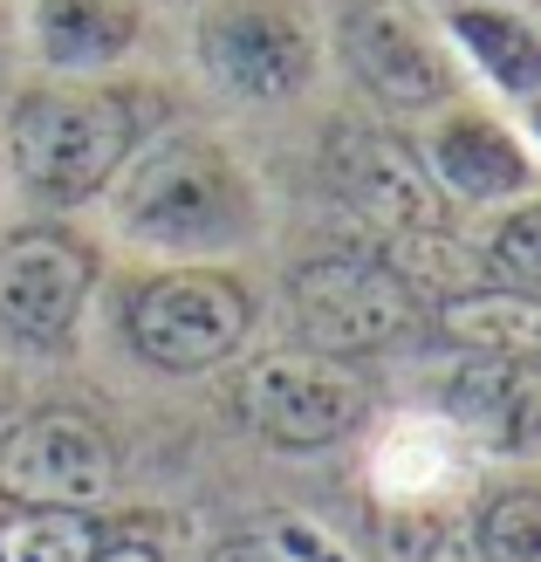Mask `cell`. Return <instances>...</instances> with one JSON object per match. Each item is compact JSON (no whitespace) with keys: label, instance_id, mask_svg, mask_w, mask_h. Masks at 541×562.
<instances>
[{"label":"cell","instance_id":"6da1fadb","mask_svg":"<svg viewBox=\"0 0 541 562\" xmlns=\"http://www.w3.org/2000/svg\"><path fill=\"white\" fill-rule=\"evenodd\" d=\"M103 200L117 240L158 261H234L268 227L247 158L199 124L145 131V145L124 158Z\"/></svg>","mask_w":541,"mask_h":562},{"label":"cell","instance_id":"7a4b0ae2","mask_svg":"<svg viewBox=\"0 0 541 562\" xmlns=\"http://www.w3.org/2000/svg\"><path fill=\"white\" fill-rule=\"evenodd\" d=\"M151 131V90L103 76L21 82L0 110V172L42 213H76L110 192Z\"/></svg>","mask_w":541,"mask_h":562},{"label":"cell","instance_id":"3957f363","mask_svg":"<svg viewBox=\"0 0 541 562\" xmlns=\"http://www.w3.org/2000/svg\"><path fill=\"white\" fill-rule=\"evenodd\" d=\"M253 289L219 261H165L137 274L117 302L124 350L158 378H206L253 336Z\"/></svg>","mask_w":541,"mask_h":562},{"label":"cell","instance_id":"277c9868","mask_svg":"<svg viewBox=\"0 0 541 562\" xmlns=\"http://www.w3.org/2000/svg\"><path fill=\"white\" fill-rule=\"evenodd\" d=\"M103 261L63 220H21L0 234V350L27 363H63L82 350Z\"/></svg>","mask_w":541,"mask_h":562},{"label":"cell","instance_id":"5b68a950","mask_svg":"<svg viewBox=\"0 0 541 562\" xmlns=\"http://www.w3.org/2000/svg\"><path fill=\"white\" fill-rule=\"evenodd\" d=\"M418 316H425V302L384 261V247H329V255H308L289 268L295 350L357 363V357L397 350L418 329Z\"/></svg>","mask_w":541,"mask_h":562},{"label":"cell","instance_id":"8992f818","mask_svg":"<svg viewBox=\"0 0 541 562\" xmlns=\"http://www.w3.org/2000/svg\"><path fill=\"white\" fill-rule=\"evenodd\" d=\"M192 63L226 103H295L316 82L323 35L302 0H206L192 21Z\"/></svg>","mask_w":541,"mask_h":562},{"label":"cell","instance_id":"52a82bcc","mask_svg":"<svg viewBox=\"0 0 541 562\" xmlns=\"http://www.w3.org/2000/svg\"><path fill=\"white\" fill-rule=\"evenodd\" d=\"M234 412L247 418V432L274 446V453H329L370 426L377 391L357 363L316 357V350H281L253 357L234 384Z\"/></svg>","mask_w":541,"mask_h":562},{"label":"cell","instance_id":"ba28073f","mask_svg":"<svg viewBox=\"0 0 541 562\" xmlns=\"http://www.w3.org/2000/svg\"><path fill=\"white\" fill-rule=\"evenodd\" d=\"M336 55L391 117H432L460 97V55L418 0H350L336 14Z\"/></svg>","mask_w":541,"mask_h":562},{"label":"cell","instance_id":"9c48e42d","mask_svg":"<svg viewBox=\"0 0 541 562\" xmlns=\"http://www.w3.org/2000/svg\"><path fill=\"white\" fill-rule=\"evenodd\" d=\"M323 179L336 206L357 213L377 240H405L425 227H452V200L439 179L425 172V158L405 131L377 117H336L323 137Z\"/></svg>","mask_w":541,"mask_h":562},{"label":"cell","instance_id":"30bf717a","mask_svg":"<svg viewBox=\"0 0 541 562\" xmlns=\"http://www.w3.org/2000/svg\"><path fill=\"white\" fill-rule=\"evenodd\" d=\"M117 487V439L82 405H35L0 426L8 508H103Z\"/></svg>","mask_w":541,"mask_h":562},{"label":"cell","instance_id":"8fae6325","mask_svg":"<svg viewBox=\"0 0 541 562\" xmlns=\"http://www.w3.org/2000/svg\"><path fill=\"white\" fill-rule=\"evenodd\" d=\"M418 158L439 179L446 200H460V206H515L534 192L528 137L507 117H494L480 103H460V97L446 110H432V131L418 137Z\"/></svg>","mask_w":541,"mask_h":562},{"label":"cell","instance_id":"7c38bea8","mask_svg":"<svg viewBox=\"0 0 541 562\" xmlns=\"http://www.w3.org/2000/svg\"><path fill=\"white\" fill-rule=\"evenodd\" d=\"M534 405H541L534 357H460L439 378L446 432L487 446V453H507V460H521L534 446Z\"/></svg>","mask_w":541,"mask_h":562},{"label":"cell","instance_id":"4fadbf2b","mask_svg":"<svg viewBox=\"0 0 541 562\" xmlns=\"http://www.w3.org/2000/svg\"><path fill=\"white\" fill-rule=\"evenodd\" d=\"M145 42L137 0H21V63L42 76H103Z\"/></svg>","mask_w":541,"mask_h":562},{"label":"cell","instance_id":"5bb4252c","mask_svg":"<svg viewBox=\"0 0 541 562\" xmlns=\"http://www.w3.org/2000/svg\"><path fill=\"white\" fill-rule=\"evenodd\" d=\"M439 35L452 42V55L487 76V90L507 103H534L541 90V27L528 21L521 0H446Z\"/></svg>","mask_w":541,"mask_h":562},{"label":"cell","instance_id":"9a60e30c","mask_svg":"<svg viewBox=\"0 0 541 562\" xmlns=\"http://www.w3.org/2000/svg\"><path fill=\"white\" fill-rule=\"evenodd\" d=\"M432 329L446 350L460 357H534L541 350V308L521 289H500V281H473L460 295H439Z\"/></svg>","mask_w":541,"mask_h":562},{"label":"cell","instance_id":"2e32d148","mask_svg":"<svg viewBox=\"0 0 541 562\" xmlns=\"http://www.w3.org/2000/svg\"><path fill=\"white\" fill-rule=\"evenodd\" d=\"M110 536L97 508H8L0 501V562H90Z\"/></svg>","mask_w":541,"mask_h":562},{"label":"cell","instance_id":"e0dca14e","mask_svg":"<svg viewBox=\"0 0 541 562\" xmlns=\"http://www.w3.org/2000/svg\"><path fill=\"white\" fill-rule=\"evenodd\" d=\"M473 555L480 562H541V494L528 481L494 487L473 515Z\"/></svg>","mask_w":541,"mask_h":562},{"label":"cell","instance_id":"ac0fdd59","mask_svg":"<svg viewBox=\"0 0 541 562\" xmlns=\"http://www.w3.org/2000/svg\"><path fill=\"white\" fill-rule=\"evenodd\" d=\"M480 274L500 281V289H521L534 295L541 289V213H534V192L515 206H500V220L480 240Z\"/></svg>","mask_w":541,"mask_h":562},{"label":"cell","instance_id":"d6986e66","mask_svg":"<svg viewBox=\"0 0 541 562\" xmlns=\"http://www.w3.org/2000/svg\"><path fill=\"white\" fill-rule=\"evenodd\" d=\"M384 555L391 562H446L452 555V515L439 501H391L384 508Z\"/></svg>","mask_w":541,"mask_h":562},{"label":"cell","instance_id":"ffe728a7","mask_svg":"<svg viewBox=\"0 0 541 562\" xmlns=\"http://www.w3.org/2000/svg\"><path fill=\"white\" fill-rule=\"evenodd\" d=\"M90 562H165V549H158V542H145V536H117V528H110L103 549H97Z\"/></svg>","mask_w":541,"mask_h":562},{"label":"cell","instance_id":"44dd1931","mask_svg":"<svg viewBox=\"0 0 541 562\" xmlns=\"http://www.w3.org/2000/svg\"><path fill=\"white\" fill-rule=\"evenodd\" d=\"M14 69H21V8L0 0V82H14Z\"/></svg>","mask_w":541,"mask_h":562},{"label":"cell","instance_id":"7402d4cb","mask_svg":"<svg viewBox=\"0 0 541 562\" xmlns=\"http://www.w3.org/2000/svg\"><path fill=\"white\" fill-rule=\"evenodd\" d=\"M137 8H151V0H137ZM158 8H165V0H158Z\"/></svg>","mask_w":541,"mask_h":562}]
</instances>
